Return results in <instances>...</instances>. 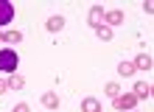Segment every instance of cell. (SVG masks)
Masks as SVG:
<instances>
[{
    "label": "cell",
    "mask_w": 154,
    "mask_h": 112,
    "mask_svg": "<svg viewBox=\"0 0 154 112\" xmlns=\"http://www.w3.org/2000/svg\"><path fill=\"white\" fill-rule=\"evenodd\" d=\"M112 104H115V109H132L134 104H137V98H134L132 92H121V95H118Z\"/></svg>",
    "instance_id": "3"
},
{
    "label": "cell",
    "mask_w": 154,
    "mask_h": 112,
    "mask_svg": "<svg viewBox=\"0 0 154 112\" xmlns=\"http://www.w3.org/2000/svg\"><path fill=\"white\" fill-rule=\"evenodd\" d=\"M8 87H11V90H23V87H25V79L20 76V73H11V79H8Z\"/></svg>",
    "instance_id": "12"
},
{
    "label": "cell",
    "mask_w": 154,
    "mask_h": 112,
    "mask_svg": "<svg viewBox=\"0 0 154 112\" xmlns=\"http://www.w3.org/2000/svg\"><path fill=\"white\" fill-rule=\"evenodd\" d=\"M118 73H121V76H132V73H134V64L132 62H121V64H118Z\"/></svg>",
    "instance_id": "15"
},
{
    "label": "cell",
    "mask_w": 154,
    "mask_h": 112,
    "mask_svg": "<svg viewBox=\"0 0 154 112\" xmlns=\"http://www.w3.org/2000/svg\"><path fill=\"white\" fill-rule=\"evenodd\" d=\"M95 34H98V39H104V42H109V39H112V28H109V25H98V28H95Z\"/></svg>",
    "instance_id": "13"
},
{
    "label": "cell",
    "mask_w": 154,
    "mask_h": 112,
    "mask_svg": "<svg viewBox=\"0 0 154 112\" xmlns=\"http://www.w3.org/2000/svg\"><path fill=\"white\" fill-rule=\"evenodd\" d=\"M45 28H48V31H62V28H65V17L62 14H53V17H48V23H45Z\"/></svg>",
    "instance_id": "7"
},
{
    "label": "cell",
    "mask_w": 154,
    "mask_h": 112,
    "mask_svg": "<svg viewBox=\"0 0 154 112\" xmlns=\"http://www.w3.org/2000/svg\"><path fill=\"white\" fill-rule=\"evenodd\" d=\"M81 112H101V104H98V98H84L81 101Z\"/></svg>",
    "instance_id": "10"
},
{
    "label": "cell",
    "mask_w": 154,
    "mask_h": 112,
    "mask_svg": "<svg viewBox=\"0 0 154 112\" xmlns=\"http://www.w3.org/2000/svg\"><path fill=\"white\" fill-rule=\"evenodd\" d=\"M132 95L137 98V101L149 98V95H151V87H149V81H137V84H134V87H132Z\"/></svg>",
    "instance_id": "4"
},
{
    "label": "cell",
    "mask_w": 154,
    "mask_h": 112,
    "mask_svg": "<svg viewBox=\"0 0 154 112\" xmlns=\"http://www.w3.org/2000/svg\"><path fill=\"white\" fill-rule=\"evenodd\" d=\"M11 20H14V6L8 3V0H0V28L8 25Z\"/></svg>",
    "instance_id": "2"
},
{
    "label": "cell",
    "mask_w": 154,
    "mask_h": 112,
    "mask_svg": "<svg viewBox=\"0 0 154 112\" xmlns=\"http://www.w3.org/2000/svg\"><path fill=\"white\" fill-rule=\"evenodd\" d=\"M104 8L101 6H93V8H90V25H93V28H98V25H104Z\"/></svg>",
    "instance_id": "6"
},
{
    "label": "cell",
    "mask_w": 154,
    "mask_h": 112,
    "mask_svg": "<svg viewBox=\"0 0 154 112\" xmlns=\"http://www.w3.org/2000/svg\"><path fill=\"white\" fill-rule=\"evenodd\" d=\"M42 107H48V109H56V107H59V95H56L53 90L42 92Z\"/></svg>",
    "instance_id": "8"
},
{
    "label": "cell",
    "mask_w": 154,
    "mask_h": 112,
    "mask_svg": "<svg viewBox=\"0 0 154 112\" xmlns=\"http://www.w3.org/2000/svg\"><path fill=\"white\" fill-rule=\"evenodd\" d=\"M123 23V11H121V8H112V11H106L104 14V25H121Z\"/></svg>",
    "instance_id": "5"
},
{
    "label": "cell",
    "mask_w": 154,
    "mask_h": 112,
    "mask_svg": "<svg viewBox=\"0 0 154 112\" xmlns=\"http://www.w3.org/2000/svg\"><path fill=\"white\" fill-rule=\"evenodd\" d=\"M104 92H106V95H109V98L115 101L118 95H121V87H118V84H115V81H109V84H106V87H104Z\"/></svg>",
    "instance_id": "14"
},
{
    "label": "cell",
    "mask_w": 154,
    "mask_h": 112,
    "mask_svg": "<svg viewBox=\"0 0 154 112\" xmlns=\"http://www.w3.org/2000/svg\"><path fill=\"white\" fill-rule=\"evenodd\" d=\"M132 64H134V70H151V56L149 53H140Z\"/></svg>",
    "instance_id": "9"
},
{
    "label": "cell",
    "mask_w": 154,
    "mask_h": 112,
    "mask_svg": "<svg viewBox=\"0 0 154 112\" xmlns=\"http://www.w3.org/2000/svg\"><path fill=\"white\" fill-rule=\"evenodd\" d=\"M0 36H3V42H11V45L23 42V34H20V31H3Z\"/></svg>",
    "instance_id": "11"
},
{
    "label": "cell",
    "mask_w": 154,
    "mask_h": 112,
    "mask_svg": "<svg viewBox=\"0 0 154 112\" xmlns=\"http://www.w3.org/2000/svg\"><path fill=\"white\" fill-rule=\"evenodd\" d=\"M8 90H11V87H8V81L0 79V95H3V92H8Z\"/></svg>",
    "instance_id": "16"
},
{
    "label": "cell",
    "mask_w": 154,
    "mask_h": 112,
    "mask_svg": "<svg viewBox=\"0 0 154 112\" xmlns=\"http://www.w3.org/2000/svg\"><path fill=\"white\" fill-rule=\"evenodd\" d=\"M17 51H11V48H0V70L3 73H8V76H11V73H17Z\"/></svg>",
    "instance_id": "1"
},
{
    "label": "cell",
    "mask_w": 154,
    "mask_h": 112,
    "mask_svg": "<svg viewBox=\"0 0 154 112\" xmlns=\"http://www.w3.org/2000/svg\"><path fill=\"white\" fill-rule=\"evenodd\" d=\"M14 112H31V109H28V104H17V107H14Z\"/></svg>",
    "instance_id": "17"
},
{
    "label": "cell",
    "mask_w": 154,
    "mask_h": 112,
    "mask_svg": "<svg viewBox=\"0 0 154 112\" xmlns=\"http://www.w3.org/2000/svg\"><path fill=\"white\" fill-rule=\"evenodd\" d=\"M0 42H3V36H0Z\"/></svg>",
    "instance_id": "18"
}]
</instances>
